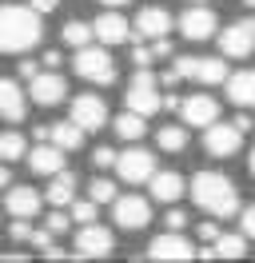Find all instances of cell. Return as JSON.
<instances>
[{"mask_svg":"<svg viewBox=\"0 0 255 263\" xmlns=\"http://www.w3.org/2000/svg\"><path fill=\"white\" fill-rule=\"evenodd\" d=\"M40 40H44V12L36 4H0V52L20 56Z\"/></svg>","mask_w":255,"mask_h":263,"instance_id":"cell-1","label":"cell"},{"mask_svg":"<svg viewBox=\"0 0 255 263\" xmlns=\"http://www.w3.org/2000/svg\"><path fill=\"white\" fill-rule=\"evenodd\" d=\"M191 203L204 215H215V219H227V215H239V192L235 183L220 176V172H195L191 176Z\"/></svg>","mask_w":255,"mask_h":263,"instance_id":"cell-2","label":"cell"},{"mask_svg":"<svg viewBox=\"0 0 255 263\" xmlns=\"http://www.w3.org/2000/svg\"><path fill=\"white\" fill-rule=\"evenodd\" d=\"M72 68H76L80 80H88V84H104V88L116 84V64H112L108 44H84V48H76Z\"/></svg>","mask_w":255,"mask_h":263,"instance_id":"cell-3","label":"cell"},{"mask_svg":"<svg viewBox=\"0 0 255 263\" xmlns=\"http://www.w3.org/2000/svg\"><path fill=\"white\" fill-rule=\"evenodd\" d=\"M148 259H159V263H188V259H195L199 255V247L191 243L184 231H163V235H156L152 243H148V251H143Z\"/></svg>","mask_w":255,"mask_h":263,"instance_id":"cell-4","label":"cell"},{"mask_svg":"<svg viewBox=\"0 0 255 263\" xmlns=\"http://www.w3.org/2000/svg\"><path fill=\"white\" fill-rule=\"evenodd\" d=\"M251 52H255V16H243L220 32V56L239 60V56H251Z\"/></svg>","mask_w":255,"mask_h":263,"instance_id":"cell-5","label":"cell"},{"mask_svg":"<svg viewBox=\"0 0 255 263\" xmlns=\"http://www.w3.org/2000/svg\"><path fill=\"white\" fill-rule=\"evenodd\" d=\"M116 251V235L100 223H84L76 231V259H108Z\"/></svg>","mask_w":255,"mask_h":263,"instance_id":"cell-6","label":"cell"},{"mask_svg":"<svg viewBox=\"0 0 255 263\" xmlns=\"http://www.w3.org/2000/svg\"><path fill=\"white\" fill-rule=\"evenodd\" d=\"M239 148H243V132L235 128V124H211V128H204V152L207 156H215V160H231V156H239Z\"/></svg>","mask_w":255,"mask_h":263,"instance_id":"cell-7","label":"cell"},{"mask_svg":"<svg viewBox=\"0 0 255 263\" xmlns=\"http://www.w3.org/2000/svg\"><path fill=\"white\" fill-rule=\"evenodd\" d=\"M116 176L128 183H148L152 176H156V156L143 148H128L120 160H116Z\"/></svg>","mask_w":255,"mask_h":263,"instance_id":"cell-8","label":"cell"},{"mask_svg":"<svg viewBox=\"0 0 255 263\" xmlns=\"http://www.w3.org/2000/svg\"><path fill=\"white\" fill-rule=\"evenodd\" d=\"M112 219H116V228H124V231H140L152 219V203L140 196H120L112 203Z\"/></svg>","mask_w":255,"mask_h":263,"instance_id":"cell-9","label":"cell"},{"mask_svg":"<svg viewBox=\"0 0 255 263\" xmlns=\"http://www.w3.org/2000/svg\"><path fill=\"white\" fill-rule=\"evenodd\" d=\"M28 96H32V104H40V108H56V104L68 96V84H64V76L56 68H48V72H40V76L28 80Z\"/></svg>","mask_w":255,"mask_h":263,"instance_id":"cell-10","label":"cell"},{"mask_svg":"<svg viewBox=\"0 0 255 263\" xmlns=\"http://www.w3.org/2000/svg\"><path fill=\"white\" fill-rule=\"evenodd\" d=\"M179 120H184L188 128H211V124L220 120V104L211 96H204V92H195V96H188L179 104Z\"/></svg>","mask_w":255,"mask_h":263,"instance_id":"cell-11","label":"cell"},{"mask_svg":"<svg viewBox=\"0 0 255 263\" xmlns=\"http://www.w3.org/2000/svg\"><path fill=\"white\" fill-rule=\"evenodd\" d=\"M179 24V32H184V40H211V32H215V12L207 8V4H195V8H184V16L175 20Z\"/></svg>","mask_w":255,"mask_h":263,"instance_id":"cell-12","label":"cell"},{"mask_svg":"<svg viewBox=\"0 0 255 263\" xmlns=\"http://www.w3.org/2000/svg\"><path fill=\"white\" fill-rule=\"evenodd\" d=\"M28 172L32 176H56V172H64V148L60 144H52V140H44V144H36V148H28Z\"/></svg>","mask_w":255,"mask_h":263,"instance_id":"cell-13","label":"cell"},{"mask_svg":"<svg viewBox=\"0 0 255 263\" xmlns=\"http://www.w3.org/2000/svg\"><path fill=\"white\" fill-rule=\"evenodd\" d=\"M72 120H76L84 132H96L108 124V104L100 96H92V92H84V96L72 100Z\"/></svg>","mask_w":255,"mask_h":263,"instance_id":"cell-14","label":"cell"},{"mask_svg":"<svg viewBox=\"0 0 255 263\" xmlns=\"http://www.w3.org/2000/svg\"><path fill=\"white\" fill-rule=\"evenodd\" d=\"M92 24H96V40H100V44H108V48H112V44H124L128 36L136 32V24H128L124 12H116V8L100 12Z\"/></svg>","mask_w":255,"mask_h":263,"instance_id":"cell-15","label":"cell"},{"mask_svg":"<svg viewBox=\"0 0 255 263\" xmlns=\"http://www.w3.org/2000/svg\"><path fill=\"white\" fill-rule=\"evenodd\" d=\"M132 24H136V36H140V40H159V36H168L172 32V12H168V8H140V16L132 20Z\"/></svg>","mask_w":255,"mask_h":263,"instance_id":"cell-16","label":"cell"},{"mask_svg":"<svg viewBox=\"0 0 255 263\" xmlns=\"http://www.w3.org/2000/svg\"><path fill=\"white\" fill-rule=\"evenodd\" d=\"M40 203H44V196L36 192V187H8V196H4V212L8 215H24V219H36V212H40Z\"/></svg>","mask_w":255,"mask_h":263,"instance_id":"cell-17","label":"cell"},{"mask_svg":"<svg viewBox=\"0 0 255 263\" xmlns=\"http://www.w3.org/2000/svg\"><path fill=\"white\" fill-rule=\"evenodd\" d=\"M124 104L132 112H140V116H156L159 108H163V96L156 92V84H128Z\"/></svg>","mask_w":255,"mask_h":263,"instance_id":"cell-18","label":"cell"},{"mask_svg":"<svg viewBox=\"0 0 255 263\" xmlns=\"http://www.w3.org/2000/svg\"><path fill=\"white\" fill-rule=\"evenodd\" d=\"M227 96L235 108H255V68H243V72H231L227 76Z\"/></svg>","mask_w":255,"mask_h":263,"instance_id":"cell-19","label":"cell"},{"mask_svg":"<svg viewBox=\"0 0 255 263\" xmlns=\"http://www.w3.org/2000/svg\"><path fill=\"white\" fill-rule=\"evenodd\" d=\"M148 183H152L148 192H152V199H156V203H175V199L188 192V187H184V176H179V172H156V176H152Z\"/></svg>","mask_w":255,"mask_h":263,"instance_id":"cell-20","label":"cell"},{"mask_svg":"<svg viewBox=\"0 0 255 263\" xmlns=\"http://www.w3.org/2000/svg\"><path fill=\"white\" fill-rule=\"evenodd\" d=\"M28 112V104H24V92L16 88V80H4L0 76V116L8 120V124H20Z\"/></svg>","mask_w":255,"mask_h":263,"instance_id":"cell-21","label":"cell"},{"mask_svg":"<svg viewBox=\"0 0 255 263\" xmlns=\"http://www.w3.org/2000/svg\"><path fill=\"white\" fill-rule=\"evenodd\" d=\"M44 199L52 208H72V199H76V176L72 172H56L52 183H48V192H44Z\"/></svg>","mask_w":255,"mask_h":263,"instance_id":"cell-22","label":"cell"},{"mask_svg":"<svg viewBox=\"0 0 255 263\" xmlns=\"http://www.w3.org/2000/svg\"><path fill=\"white\" fill-rule=\"evenodd\" d=\"M52 144H60L64 152H80L84 148V128L68 116L64 124H52Z\"/></svg>","mask_w":255,"mask_h":263,"instance_id":"cell-23","label":"cell"},{"mask_svg":"<svg viewBox=\"0 0 255 263\" xmlns=\"http://www.w3.org/2000/svg\"><path fill=\"white\" fill-rule=\"evenodd\" d=\"M143 120H148V116H140V112H132V108H128V112H120L116 116V124H112V128H116V136H120V140H128V144H136V140H143Z\"/></svg>","mask_w":255,"mask_h":263,"instance_id":"cell-24","label":"cell"},{"mask_svg":"<svg viewBox=\"0 0 255 263\" xmlns=\"http://www.w3.org/2000/svg\"><path fill=\"white\" fill-rule=\"evenodd\" d=\"M227 60L220 56H199V64H195V80L199 84H227Z\"/></svg>","mask_w":255,"mask_h":263,"instance_id":"cell-25","label":"cell"},{"mask_svg":"<svg viewBox=\"0 0 255 263\" xmlns=\"http://www.w3.org/2000/svg\"><path fill=\"white\" fill-rule=\"evenodd\" d=\"M156 148L159 152H184L188 148V124H168V128H159L156 132Z\"/></svg>","mask_w":255,"mask_h":263,"instance_id":"cell-26","label":"cell"},{"mask_svg":"<svg viewBox=\"0 0 255 263\" xmlns=\"http://www.w3.org/2000/svg\"><path fill=\"white\" fill-rule=\"evenodd\" d=\"M60 40L68 44V48H84V44H92L96 40V24H84V20H68L64 24Z\"/></svg>","mask_w":255,"mask_h":263,"instance_id":"cell-27","label":"cell"},{"mask_svg":"<svg viewBox=\"0 0 255 263\" xmlns=\"http://www.w3.org/2000/svg\"><path fill=\"white\" fill-rule=\"evenodd\" d=\"M28 156V140L20 132H0V160L12 164V160H24Z\"/></svg>","mask_w":255,"mask_h":263,"instance_id":"cell-28","label":"cell"},{"mask_svg":"<svg viewBox=\"0 0 255 263\" xmlns=\"http://www.w3.org/2000/svg\"><path fill=\"white\" fill-rule=\"evenodd\" d=\"M215 251H220V259H243L247 255V235L239 231V235H220L215 239Z\"/></svg>","mask_w":255,"mask_h":263,"instance_id":"cell-29","label":"cell"},{"mask_svg":"<svg viewBox=\"0 0 255 263\" xmlns=\"http://www.w3.org/2000/svg\"><path fill=\"white\" fill-rule=\"evenodd\" d=\"M88 196H92L96 203H116V199H120V196H116V183H112L108 176H96L92 187H88Z\"/></svg>","mask_w":255,"mask_h":263,"instance_id":"cell-30","label":"cell"},{"mask_svg":"<svg viewBox=\"0 0 255 263\" xmlns=\"http://www.w3.org/2000/svg\"><path fill=\"white\" fill-rule=\"evenodd\" d=\"M96 208H100V203H96L92 196L88 199H72V219H76L80 228H84V223H96Z\"/></svg>","mask_w":255,"mask_h":263,"instance_id":"cell-31","label":"cell"},{"mask_svg":"<svg viewBox=\"0 0 255 263\" xmlns=\"http://www.w3.org/2000/svg\"><path fill=\"white\" fill-rule=\"evenodd\" d=\"M195 64H199V56H175V76L179 80H195Z\"/></svg>","mask_w":255,"mask_h":263,"instance_id":"cell-32","label":"cell"},{"mask_svg":"<svg viewBox=\"0 0 255 263\" xmlns=\"http://www.w3.org/2000/svg\"><path fill=\"white\" fill-rule=\"evenodd\" d=\"M8 235H12L16 243H20V239H32V219H24V215H12V223H8Z\"/></svg>","mask_w":255,"mask_h":263,"instance_id":"cell-33","label":"cell"},{"mask_svg":"<svg viewBox=\"0 0 255 263\" xmlns=\"http://www.w3.org/2000/svg\"><path fill=\"white\" fill-rule=\"evenodd\" d=\"M48 228H52V231H56V235H64V231H68V228H72V212H68V215H64V212H60V208H56V212H52V215H48Z\"/></svg>","mask_w":255,"mask_h":263,"instance_id":"cell-34","label":"cell"},{"mask_svg":"<svg viewBox=\"0 0 255 263\" xmlns=\"http://www.w3.org/2000/svg\"><path fill=\"white\" fill-rule=\"evenodd\" d=\"M116 160H120V156H116L112 148H96L92 152V164L100 167V172H104V167H116Z\"/></svg>","mask_w":255,"mask_h":263,"instance_id":"cell-35","label":"cell"},{"mask_svg":"<svg viewBox=\"0 0 255 263\" xmlns=\"http://www.w3.org/2000/svg\"><path fill=\"white\" fill-rule=\"evenodd\" d=\"M239 231H243L247 239H255V203H251V208H243V212H239Z\"/></svg>","mask_w":255,"mask_h":263,"instance_id":"cell-36","label":"cell"},{"mask_svg":"<svg viewBox=\"0 0 255 263\" xmlns=\"http://www.w3.org/2000/svg\"><path fill=\"white\" fill-rule=\"evenodd\" d=\"M195 235H199L204 243H215V239H220V228H215V215H211V219H204V223L195 228Z\"/></svg>","mask_w":255,"mask_h":263,"instance_id":"cell-37","label":"cell"},{"mask_svg":"<svg viewBox=\"0 0 255 263\" xmlns=\"http://www.w3.org/2000/svg\"><path fill=\"white\" fill-rule=\"evenodd\" d=\"M152 60H156L152 44H136V48H132V64H136V68H140V64H152Z\"/></svg>","mask_w":255,"mask_h":263,"instance_id":"cell-38","label":"cell"},{"mask_svg":"<svg viewBox=\"0 0 255 263\" xmlns=\"http://www.w3.org/2000/svg\"><path fill=\"white\" fill-rule=\"evenodd\" d=\"M52 239H56V231H52V228H48V223H44V228H40V231H32V239H28V243H32V247H40V251H44V247L52 243Z\"/></svg>","mask_w":255,"mask_h":263,"instance_id":"cell-39","label":"cell"},{"mask_svg":"<svg viewBox=\"0 0 255 263\" xmlns=\"http://www.w3.org/2000/svg\"><path fill=\"white\" fill-rule=\"evenodd\" d=\"M44 259H48V263H56V259H76V251H64V247L48 243V247H44Z\"/></svg>","mask_w":255,"mask_h":263,"instance_id":"cell-40","label":"cell"},{"mask_svg":"<svg viewBox=\"0 0 255 263\" xmlns=\"http://www.w3.org/2000/svg\"><path fill=\"white\" fill-rule=\"evenodd\" d=\"M40 64H44V60H20V64H16V72H20L24 80H32V76H40Z\"/></svg>","mask_w":255,"mask_h":263,"instance_id":"cell-41","label":"cell"},{"mask_svg":"<svg viewBox=\"0 0 255 263\" xmlns=\"http://www.w3.org/2000/svg\"><path fill=\"white\" fill-rule=\"evenodd\" d=\"M168 228H172V231H184V228H188V212L172 208V212H168Z\"/></svg>","mask_w":255,"mask_h":263,"instance_id":"cell-42","label":"cell"},{"mask_svg":"<svg viewBox=\"0 0 255 263\" xmlns=\"http://www.w3.org/2000/svg\"><path fill=\"white\" fill-rule=\"evenodd\" d=\"M152 52H156L159 60H168V56H172V40H168V36H159V40H152Z\"/></svg>","mask_w":255,"mask_h":263,"instance_id":"cell-43","label":"cell"},{"mask_svg":"<svg viewBox=\"0 0 255 263\" xmlns=\"http://www.w3.org/2000/svg\"><path fill=\"white\" fill-rule=\"evenodd\" d=\"M40 60H44V68H60V48H48Z\"/></svg>","mask_w":255,"mask_h":263,"instance_id":"cell-44","label":"cell"},{"mask_svg":"<svg viewBox=\"0 0 255 263\" xmlns=\"http://www.w3.org/2000/svg\"><path fill=\"white\" fill-rule=\"evenodd\" d=\"M231 124H235V128L243 132V136H247V132H251V116H247V112H239L235 120H231Z\"/></svg>","mask_w":255,"mask_h":263,"instance_id":"cell-45","label":"cell"},{"mask_svg":"<svg viewBox=\"0 0 255 263\" xmlns=\"http://www.w3.org/2000/svg\"><path fill=\"white\" fill-rule=\"evenodd\" d=\"M179 104H184V100L175 96V92H168V96H163V112H179Z\"/></svg>","mask_w":255,"mask_h":263,"instance_id":"cell-46","label":"cell"},{"mask_svg":"<svg viewBox=\"0 0 255 263\" xmlns=\"http://www.w3.org/2000/svg\"><path fill=\"white\" fill-rule=\"evenodd\" d=\"M32 140H36V144H44V140H52V128H44V124H40V128H32Z\"/></svg>","mask_w":255,"mask_h":263,"instance_id":"cell-47","label":"cell"},{"mask_svg":"<svg viewBox=\"0 0 255 263\" xmlns=\"http://www.w3.org/2000/svg\"><path fill=\"white\" fill-rule=\"evenodd\" d=\"M28 4H36L40 12H52V8H60V0H28Z\"/></svg>","mask_w":255,"mask_h":263,"instance_id":"cell-48","label":"cell"},{"mask_svg":"<svg viewBox=\"0 0 255 263\" xmlns=\"http://www.w3.org/2000/svg\"><path fill=\"white\" fill-rule=\"evenodd\" d=\"M0 187H12V172H8L4 164H0Z\"/></svg>","mask_w":255,"mask_h":263,"instance_id":"cell-49","label":"cell"},{"mask_svg":"<svg viewBox=\"0 0 255 263\" xmlns=\"http://www.w3.org/2000/svg\"><path fill=\"white\" fill-rule=\"evenodd\" d=\"M0 259H8V263H20V259H28V255H24V251H4Z\"/></svg>","mask_w":255,"mask_h":263,"instance_id":"cell-50","label":"cell"},{"mask_svg":"<svg viewBox=\"0 0 255 263\" xmlns=\"http://www.w3.org/2000/svg\"><path fill=\"white\" fill-rule=\"evenodd\" d=\"M100 4H108V8H124L128 0H100Z\"/></svg>","mask_w":255,"mask_h":263,"instance_id":"cell-51","label":"cell"},{"mask_svg":"<svg viewBox=\"0 0 255 263\" xmlns=\"http://www.w3.org/2000/svg\"><path fill=\"white\" fill-rule=\"evenodd\" d=\"M247 172L255 176V148H251V160H247Z\"/></svg>","mask_w":255,"mask_h":263,"instance_id":"cell-52","label":"cell"},{"mask_svg":"<svg viewBox=\"0 0 255 263\" xmlns=\"http://www.w3.org/2000/svg\"><path fill=\"white\" fill-rule=\"evenodd\" d=\"M243 4H247V8H255V0H243Z\"/></svg>","mask_w":255,"mask_h":263,"instance_id":"cell-53","label":"cell"},{"mask_svg":"<svg viewBox=\"0 0 255 263\" xmlns=\"http://www.w3.org/2000/svg\"><path fill=\"white\" fill-rule=\"evenodd\" d=\"M195 4H204V0H195Z\"/></svg>","mask_w":255,"mask_h":263,"instance_id":"cell-54","label":"cell"}]
</instances>
